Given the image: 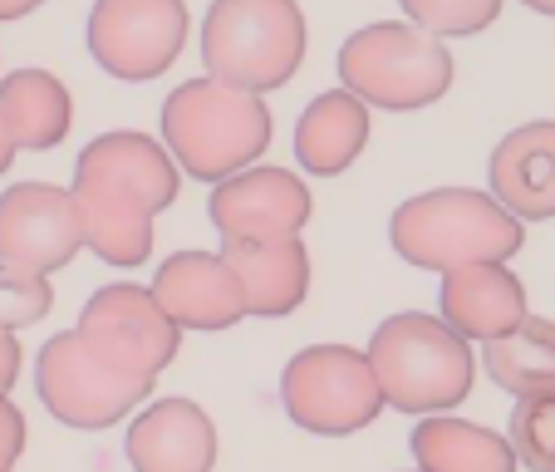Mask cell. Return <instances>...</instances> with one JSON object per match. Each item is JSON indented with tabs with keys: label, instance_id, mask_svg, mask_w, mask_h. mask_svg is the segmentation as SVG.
Returning <instances> with one entry per match:
<instances>
[{
	"label": "cell",
	"instance_id": "22",
	"mask_svg": "<svg viewBox=\"0 0 555 472\" xmlns=\"http://www.w3.org/2000/svg\"><path fill=\"white\" fill-rule=\"evenodd\" d=\"M506 438L526 472H555V394L516 399Z\"/></svg>",
	"mask_w": 555,
	"mask_h": 472
},
{
	"label": "cell",
	"instance_id": "27",
	"mask_svg": "<svg viewBox=\"0 0 555 472\" xmlns=\"http://www.w3.org/2000/svg\"><path fill=\"white\" fill-rule=\"evenodd\" d=\"M44 0H0V25L5 21H25L30 11H40Z\"/></svg>",
	"mask_w": 555,
	"mask_h": 472
},
{
	"label": "cell",
	"instance_id": "26",
	"mask_svg": "<svg viewBox=\"0 0 555 472\" xmlns=\"http://www.w3.org/2000/svg\"><path fill=\"white\" fill-rule=\"evenodd\" d=\"M21 359H25L21 340H15L11 330H0V399H11L15 379H21Z\"/></svg>",
	"mask_w": 555,
	"mask_h": 472
},
{
	"label": "cell",
	"instance_id": "15",
	"mask_svg": "<svg viewBox=\"0 0 555 472\" xmlns=\"http://www.w3.org/2000/svg\"><path fill=\"white\" fill-rule=\"evenodd\" d=\"M438 315L472 345H492L512 335L526 315V285L506 261H477L448 271L438 285Z\"/></svg>",
	"mask_w": 555,
	"mask_h": 472
},
{
	"label": "cell",
	"instance_id": "9",
	"mask_svg": "<svg viewBox=\"0 0 555 472\" xmlns=\"http://www.w3.org/2000/svg\"><path fill=\"white\" fill-rule=\"evenodd\" d=\"M74 330L104 365L138 379H157L178 359L182 345V326L163 310L153 285H133V281H114L89 295Z\"/></svg>",
	"mask_w": 555,
	"mask_h": 472
},
{
	"label": "cell",
	"instance_id": "18",
	"mask_svg": "<svg viewBox=\"0 0 555 472\" xmlns=\"http://www.w3.org/2000/svg\"><path fill=\"white\" fill-rule=\"evenodd\" d=\"M369 104L349 89H325L310 99L295 124V163L314 178H339V173L364 153L369 143Z\"/></svg>",
	"mask_w": 555,
	"mask_h": 472
},
{
	"label": "cell",
	"instance_id": "7",
	"mask_svg": "<svg viewBox=\"0 0 555 472\" xmlns=\"http://www.w3.org/2000/svg\"><path fill=\"white\" fill-rule=\"evenodd\" d=\"M281 404L295 429L314 438H349L388 409L378 374L354 345H310L281 374Z\"/></svg>",
	"mask_w": 555,
	"mask_h": 472
},
{
	"label": "cell",
	"instance_id": "17",
	"mask_svg": "<svg viewBox=\"0 0 555 472\" xmlns=\"http://www.w3.org/2000/svg\"><path fill=\"white\" fill-rule=\"evenodd\" d=\"M246 295V315L281 320L300 310L310 295V246L300 237H271V242H221Z\"/></svg>",
	"mask_w": 555,
	"mask_h": 472
},
{
	"label": "cell",
	"instance_id": "5",
	"mask_svg": "<svg viewBox=\"0 0 555 472\" xmlns=\"http://www.w3.org/2000/svg\"><path fill=\"white\" fill-rule=\"evenodd\" d=\"M305 11L295 0H211L202 15V69L246 94L291 85L305 64Z\"/></svg>",
	"mask_w": 555,
	"mask_h": 472
},
{
	"label": "cell",
	"instance_id": "13",
	"mask_svg": "<svg viewBox=\"0 0 555 472\" xmlns=\"http://www.w3.org/2000/svg\"><path fill=\"white\" fill-rule=\"evenodd\" d=\"M128 468L133 472H211L217 468V423L197 399H153L128 423Z\"/></svg>",
	"mask_w": 555,
	"mask_h": 472
},
{
	"label": "cell",
	"instance_id": "12",
	"mask_svg": "<svg viewBox=\"0 0 555 472\" xmlns=\"http://www.w3.org/2000/svg\"><path fill=\"white\" fill-rule=\"evenodd\" d=\"M207 217L221 242H271V237H300L305 221L314 217V197L300 173L256 163L211 188Z\"/></svg>",
	"mask_w": 555,
	"mask_h": 472
},
{
	"label": "cell",
	"instance_id": "24",
	"mask_svg": "<svg viewBox=\"0 0 555 472\" xmlns=\"http://www.w3.org/2000/svg\"><path fill=\"white\" fill-rule=\"evenodd\" d=\"M54 310L50 276L21 271V266H0V330H30Z\"/></svg>",
	"mask_w": 555,
	"mask_h": 472
},
{
	"label": "cell",
	"instance_id": "1",
	"mask_svg": "<svg viewBox=\"0 0 555 472\" xmlns=\"http://www.w3.org/2000/svg\"><path fill=\"white\" fill-rule=\"evenodd\" d=\"M178 163L153 133L118 128L85 143L74 163V197L85 212L89 252L118 271L153 261V221L178 202Z\"/></svg>",
	"mask_w": 555,
	"mask_h": 472
},
{
	"label": "cell",
	"instance_id": "8",
	"mask_svg": "<svg viewBox=\"0 0 555 472\" xmlns=\"http://www.w3.org/2000/svg\"><path fill=\"white\" fill-rule=\"evenodd\" d=\"M153 388L157 379H138L104 365L79 340V330H64V335L44 340L40 359H35V394H40V404L64 429H85V433L114 429L143 399H153Z\"/></svg>",
	"mask_w": 555,
	"mask_h": 472
},
{
	"label": "cell",
	"instance_id": "20",
	"mask_svg": "<svg viewBox=\"0 0 555 472\" xmlns=\"http://www.w3.org/2000/svg\"><path fill=\"white\" fill-rule=\"evenodd\" d=\"M418 472H516L512 438L487 423L452 419V413H433L409 433Z\"/></svg>",
	"mask_w": 555,
	"mask_h": 472
},
{
	"label": "cell",
	"instance_id": "2",
	"mask_svg": "<svg viewBox=\"0 0 555 472\" xmlns=\"http://www.w3.org/2000/svg\"><path fill=\"white\" fill-rule=\"evenodd\" d=\"M157 133L188 178L217 188L261 163L271 148V109L261 94L231 89L221 79H188L163 99Z\"/></svg>",
	"mask_w": 555,
	"mask_h": 472
},
{
	"label": "cell",
	"instance_id": "23",
	"mask_svg": "<svg viewBox=\"0 0 555 472\" xmlns=\"http://www.w3.org/2000/svg\"><path fill=\"white\" fill-rule=\"evenodd\" d=\"M399 5L413 25H423L438 40H462V35H482L487 25H496L506 0H399Z\"/></svg>",
	"mask_w": 555,
	"mask_h": 472
},
{
	"label": "cell",
	"instance_id": "6",
	"mask_svg": "<svg viewBox=\"0 0 555 472\" xmlns=\"http://www.w3.org/2000/svg\"><path fill=\"white\" fill-rule=\"evenodd\" d=\"M452 50L413 21H374L339 44V85L369 109L418 114L452 89Z\"/></svg>",
	"mask_w": 555,
	"mask_h": 472
},
{
	"label": "cell",
	"instance_id": "11",
	"mask_svg": "<svg viewBox=\"0 0 555 472\" xmlns=\"http://www.w3.org/2000/svg\"><path fill=\"white\" fill-rule=\"evenodd\" d=\"M79 246H89V237L74 188L15 182L0 192V266L54 276L79 256Z\"/></svg>",
	"mask_w": 555,
	"mask_h": 472
},
{
	"label": "cell",
	"instance_id": "10",
	"mask_svg": "<svg viewBox=\"0 0 555 472\" xmlns=\"http://www.w3.org/2000/svg\"><path fill=\"white\" fill-rule=\"evenodd\" d=\"M192 15L182 0H94L89 54L118 85H153L178 64Z\"/></svg>",
	"mask_w": 555,
	"mask_h": 472
},
{
	"label": "cell",
	"instance_id": "29",
	"mask_svg": "<svg viewBox=\"0 0 555 472\" xmlns=\"http://www.w3.org/2000/svg\"><path fill=\"white\" fill-rule=\"evenodd\" d=\"M526 11H535V15H555V0H521Z\"/></svg>",
	"mask_w": 555,
	"mask_h": 472
},
{
	"label": "cell",
	"instance_id": "28",
	"mask_svg": "<svg viewBox=\"0 0 555 472\" xmlns=\"http://www.w3.org/2000/svg\"><path fill=\"white\" fill-rule=\"evenodd\" d=\"M15 153H21V148H15L11 124H5V114H0V173H5V168H11V163H15Z\"/></svg>",
	"mask_w": 555,
	"mask_h": 472
},
{
	"label": "cell",
	"instance_id": "14",
	"mask_svg": "<svg viewBox=\"0 0 555 472\" xmlns=\"http://www.w3.org/2000/svg\"><path fill=\"white\" fill-rule=\"evenodd\" d=\"M153 295L182 330H231L246 320L242 281L221 252H172L157 266Z\"/></svg>",
	"mask_w": 555,
	"mask_h": 472
},
{
	"label": "cell",
	"instance_id": "25",
	"mask_svg": "<svg viewBox=\"0 0 555 472\" xmlns=\"http://www.w3.org/2000/svg\"><path fill=\"white\" fill-rule=\"evenodd\" d=\"M25 452V413L11 399H0V472H11Z\"/></svg>",
	"mask_w": 555,
	"mask_h": 472
},
{
	"label": "cell",
	"instance_id": "16",
	"mask_svg": "<svg viewBox=\"0 0 555 472\" xmlns=\"http://www.w3.org/2000/svg\"><path fill=\"white\" fill-rule=\"evenodd\" d=\"M492 197L516 221H551L555 217V118H531L512 128L492 148L487 163Z\"/></svg>",
	"mask_w": 555,
	"mask_h": 472
},
{
	"label": "cell",
	"instance_id": "3",
	"mask_svg": "<svg viewBox=\"0 0 555 472\" xmlns=\"http://www.w3.org/2000/svg\"><path fill=\"white\" fill-rule=\"evenodd\" d=\"M388 242L409 266L448 276L477 261H512L526 246V221H516L492 192L433 188L393 207Z\"/></svg>",
	"mask_w": 555,
	"mask_h": 472
},
{
	"label": "cell",
	"instance_id": "4",
	"mask_svg": "<svg viewBox=\"0 0 555 472\" xmlns=\"http://www.w3.org/2000/svg\"><path fill=\"white\" fill-rule=\"evenodd\" d=\"M364 355L378 374L388 409L418 413V419L457 409L462 399H472V384H477L472 340H462L442 315L428 310L388 315Z\"/></svg>",
	"mask_w": 555,
	"mask_h": 472
},
{
	"label": "cell",
	"instance_id": "21",
	"mask_svg": "<svg viewBox=\"0 0 555 472\" xmlns=\"http://www.w3.org/2000/svg\"><path fill=\"white\" fill-rule=\"evenodd\" d=\"M482 365L512 399L555 394V320L526 315L512 335L482 345Z\"/></svg>",
	"mask_w": 555,
	"mask_h": 472
},
{
	"label": "cell",
	"instance_id": "19",
	"mask_svg": "<svg viewBox=\"0 0 555 472\" xmlns=\"http://www.w3.org/2000/svg\"><path fill=\"white\" fill-rule=\"evenodd\" d=\"M0 114L11 124L15 148L50 153L74 128V99L50 69H11L0 79Z\"/></svg>",
	"mask_w": 555,
	"mask_h": 472
}]
</instances>
